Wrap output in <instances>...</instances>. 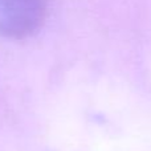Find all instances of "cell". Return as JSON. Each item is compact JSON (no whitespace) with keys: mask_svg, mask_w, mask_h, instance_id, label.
<instances>
[{"mask_svg":"<svg viewBox=\"0 0 151 151\" xmlns=\"http://www.w3.org/2000/svg\"><path fill=\"white\" fill-rule=\"evenodd\" d=\"M47 0H0V36L25 39L44 25Z\"/></svg>","mask_w":151,"mask_h":151,"instance_id":"6da1fadb","label":"cell"}]
</instances>
